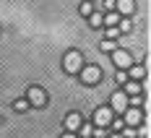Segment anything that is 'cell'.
Wrapping results in <instances>:
<instances>
[{
    "label": "cell",
    "mask_w": 151,
    "mask_h": 138,
    "mask_svg": "<svg viewBox=\"0 0 151 138\" xmlns=\"http://www.w3.org/2000/svg\"><path fill=\"white\" fill-rule=\"evenodd\" d=\"M63 68H65V73H78L81 68H83V55L78 52V50H68L65 52V58H63Z\"/></svg>",
    "instance_id": "6da1fadb"
},
{
    "label": "cell",
    "mask_w": 151,
    "mask_h": 138,
    "mask_svg": "<svg viewBox=\"0 0 151 138\" xmlns=\"http://www.w3.org/2000/svg\"><path fill=\"white\" fill-rule=\"evenodd\" d=\"M78 76H81V81H83L86 86H94V83H99V78H102V68H99V65H83V68L78 70Z\"/></svg>",
    "instance_id": "7a4b0ae2"
},
{
    "label": "cell",
    "mask_w": 151,
    "mask_h": 138,
    "mask_svg": "<svg viewBox=\"0 0 151 138\" xmlns=\"http://www.w3.org/2000/svg\"><path fill=\"white\" fill-rule=\"evenodd\" d=\"M26 102H29L31 107H45L47 104V91L42 86H31L29 94H26Z\"/></svg>",
    "instance_id": "3957f363"
},
{
    "label": "cell",
    "mask_w": 151,
    "mask_h": 138,
    "mask_svg": "<svg viewBox=\"0 0 151 138\" xmlns=\"http://www.w3.org/2000/svg\"><path fill=\"white\" fill-rule=\"evenodd\" d=\"M122 123L130 125V128H138V125H143V112H141L138 107L125 109V112H122Z\"/></svg>",
    "instance_id": "277c9868"
},
{
    "label": "cell",
    "mask_w": 151,
    "mask_h": 138,
    "mask_svg": "<svg viewBox=\"0 0 151 138\" xmlns=\"http://www.w3.org/2000/svg\"><path fill=\"white\" fill-rule=\"evenodd\" d=\"M112 63H115L117 68H122V70H128V68L133 65V58H130L128 50H120V47H117V50L112 52Z\"/></svg>",
    "instance_id": "5b68a950"
},
{
    "label": "cell",
    "mask_w": 151,
    "mask_h": 138,
    "mask_svg": "<svg viewBox=\"0 0 151 138\" xmlns=\"http://www.w3.org/2000/svg\"><path fill=\"white\" fill-rule=\"evenodd\" d=\"M109 123H112V109L109 107H99L94 112V125L96 128H107Z\"/></svg>",
    "instance_id": "8992f818"
},
{
    "label": "cell",
    "mask_w": 151,
    "mask_h": 138,
    "mask_svg": "<svg viewBox=\"0 0 151 138\" xmlns=\"http://www.w3.org/2000/svg\"><path fill=\"white\" fill-rule=\"evenodd\" d=\"M112 112H125V109H128V96H125V94L122 91H115L112 94Z\"/></svg>",
    "instance_id": "52a82bcc"
},
{
    "label": "cell",
    "mask_w": 151,
    "mask_h": 138,
    "mask_svg": "<svg viewBox=\"0 0 151 138\" xmlns=\"http://www.w3.org/2000/svg\"><path fill=\"white\" fill-rule=\"evenodd\" d=\"M115 11H120L125 18H130L136 11V0H115Z\"/></svg>",
    "instance_id": "ba28073f"
},
{
    "label": "cell",
    "mask_w": 151,
    "mask_h": 138,
    "mask_svg": "<svg viewBox=\"0 0 151 138\" xmlns=\"http://www.w3.org/2000/svg\"><path fill=\"white\" fill-rule=\"evenodd\" d=\"M141 91H146V83H143V81H141V83H138V81H125V89H122L125 96H138Z\"/></svg>",
    "instance_id": "9c48e42d"
},
{
    "label": "cell",
    "mask_w": 151,
    "mask_h": 138,
    "mask_svg": "<svg viewBox=\"0 0 151 138\" xmlns=\"http://www.w3.org/2000/svg\"><path fill=\"white\" fill-rule=\"evenodd\" d=\"M81 123H83L81 115H78V112H70V115L65 117V130H68V133H76V130L81 128Z\"/></svg>",
    "instance_id": "30bf717a"
},
{
    "label": "cell",
    "mask_w": 151,
    "mask_h": 138,
    "mask_svg": "<svg viewBox=\"0 0 151 138\" xmlns=\"http://www.w3.org/2000/svg\"><path fill=\"white\" fill-rule=\"evenodd\" d=\"M146 78V68L143 65H130L128 68V81H143Z\"/></svg>",
    "instance_id": "8fae6325"
},
{
    "label": "cell",
    "mask_w": 151,
    "mask_h": 138,
    "mask_svg": "<svg viewBox=\"0 0 151 138\" xmlns=\"http://www.w3.org/2000/svg\"><path fill=\"white\" fill-rule=\"evenodd\" d=\"M117 21H120V16L115 13V11H109V13H102V24H107V26H117Z\"/></svg>",
    "instance_id": "7c38bea8"
},
{
    "label": "cell",
    "mask_w": 151,
    "mask_h": 138,
    "mask_svg": "<svg viewBox=\"0 0 151 138\" xmlns=\"http://www.w3.org/2000/svg\"><path fill=\"white\" fill-rule=\"evenodd\" d=\"M76 133H81V138H91V136H94V125H89V123H81V128H78Z\"/></svg>",
    "instance_id": "4fadbf2b"
},
{
    "label": "cell",
    "mask_w": 151,
    "mask_h": 138,
    "mask_svg": "<svg viewBox=\"0 0 151 138\" xmlns=\"http://www.w3.org/2000/svg\"><path fill=\"white\" fill-rule=\"evenodd\" d=\"M78 11H81V16H83V18H86V16H91V13H94V3H89V0H83V3H81V8H78Z\"/></svg>",
    "instance_id": "5bb4252c"
},
{
    "label": "cell",
    "mask_w": 151,
    "mask_h": 138,
    "mask_svg": "<svg viewBox=\"0 0 151 138\" xmlns=\"http://www.w3.org/2000/svg\"><path fill=\"white\" fill-rule=\"evenodd\" d=\"M117 29H120V34L130 31L133 29V21H130V18H120V21H117Z\"/></svg>",
    "instance_id": "9a60e30c"
},
{
    "label": "cell",
    "mask_w": 151,
    "mask_h": 138,
    "mask_svg": "<svg viewBox=\"0 0 151 138\" xmlns=\"http://www.w3.org/2000/svg\"><path fill=\"white\" fill-rule=\"evenodd\" d=\"M29 107H31V104L26 102V99H16V102H13V109H16V112H26Z\"/></svg>",
    "instance_id": "2e32d148"
},
{
    "label": "cell",
    "mask_w": 151,
    "mask_h": 138,
    "mask_svg": "<svg viewBox=\"0 0 151 138\" xmlns=\"http://www.w3.org/2000/svg\"><path fill=\"white\" fill-rule=\"evenodd\" d=\"M120 136H122V138H138V130L128 125V128H122V133H120Z\"/></svg>",
    "instance_id": "e0dca14e"
},
{
    "label": "cell",
    "mask_w": 151,
    "mask_h": 138,
    "mask_svg": "<svg viewBox=\"0 0 151 138\" xmlns=\"http://www.w3.org/2000/svg\"><path fill=\"white\" fill-rule=\"evenodd\" d=\"M102 50H104V52H115V50H117V45H115V42H112V39H104V42H102Z\"/></svg>",
    "instance_id": "ac0fdd59"
},
{
    "label": "cell",
    "mask_w": 151,
    "mask_h": 138,
    "mask_svg": "<svg viewBox=\"0 0 151 138\" xmlns=\"http://www.w3.org/2000/svg\"><path fill=\"white\" fill-rule=\"evenodd\" d=\"M89 18H91V26H96V29L102 26V13H91Z\"/></svg>",
    "instance_id": "d6986e66"
},
{
    "label": "cell",
    "mask_w": 151,
    "mask_h": 138,
    "mask_svg": "<svg viewBox=\"0 0 151 138\" xmlns=\"http://www.w3.org/2000/svg\"><path fill=\"white\" fill-rule=\"evenodd\" d=\"M107 37H109V39L115 42V39L120 37V29H117V26H109V29H107Z\"/></svg>",
    "instance_id": "ffe728a7"
},
{
    "label": "cell",
    "mask_w": 151,
    "mask_h": 138,
    "mask_svg": "<svg viewBox=\"0 0 151 138\" xmlns=\"http://www.w3.org/2000/svg\"><path fill=\"white\" fill-rule=\"evenodd\" d=\"M102 11H104V13L115 11V0H102Z\"/></svg>",
    "instance_id": "44dd1931"
},
{
    "label": "cell",
    "mask_w": 151,
    "mask_h": 138,
    "mask_svg": "<svg viewBox=\"0 0 151 138\" xmlns=\"http://www.w3.org/2000/svg\"><path fill=\"white\" fill-rule=\"evenodd\" d=\"M94 138H107V128H94Z\"/></svg>",
    "instance_id": "7402d4cb"
},
{
    "label": "cell",
    "mask_w": 151,
    "mask_h": 138,
    "mask_svg": "<svg viewBox=\"0 0 151 138\" xmlns=\"http://www.w3.org/2000/svg\"><path fill=\"white\" fill-rule=\"evenodd\" d=\"M109 125H112L115 130H122V128H125V123H122V120H112V123H109Z\"/></svg>",
    "instance_id": "603a6c76"
},
{
    "label": "cell",
    "mask_w": 151,
    "mask_h": 138,
    "mask_svg": "<svg viewBox=\"0 0 151 138\" xmlns=\"http://www.w3.org/2000/svg\"><path fill=\"white\" fill-rule=\"evenodd\" d=\"M125 81H128V73H125V70H120V73H117V83H125Z\"/></svg>",
    "instance_id": "cb8c5ba5"
},
{
    "label": "cell",
    "mask_w": 151,
    "mask_h": 138,
    "mask_svg": "<svg viewBox=\"0 0 151 138\" xmlns=\"http://www.w3.org/2000/svg\"><path fill=\"white\" fill-rule=\"evenodd\" d=\"M60 138H76V133H65V136H60Z\"/></svg>",
    "instance_id": "d4e9b609"
},
{
    "label": "cell",
    "mask_w": 151,
    "mask_h": 138,
    "mask_svg": "<svg viewBox=\"0 0 151 138\" xmlns=\"http://www.w3.org/2000/svg\"><path fill=\"white\" fill-rule=\"evenodd\" d=\"M112 138H122V136H120V133H115V136H112Z\"/></svg>",
    "instance_id": "484cf974"
},
{
    "label": "cell",
    "mask_w": 151,
    "mask_h": 138,
    "mask_svg": "<svg viewBox=\"0 0 151 138\" xmlns=\"http://www.w3.org/2000/svg\"><path fill=\"white\" fill-rule=\"evenodd\" d=\"M89 3H94V0H89Z\"/></svg>",
    "instance_id": "4316f807"
}]
</instances>
